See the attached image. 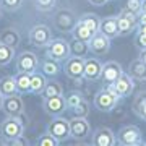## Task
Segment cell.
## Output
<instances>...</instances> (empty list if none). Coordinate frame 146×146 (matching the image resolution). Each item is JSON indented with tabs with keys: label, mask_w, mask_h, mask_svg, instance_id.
<instances>
[{
	"label": "cell",
	"mask_w": 146,
	"mask_h": 146,
	"mask_svg": "<svg viewBox=\"0 0 146 146\" xmlns=\"http://www.w3.org/2000/svg\"><path fill=\"white\" fill-rule=\"evenodd\" d=\"M99 33L107 36L112 41L115 37H119V25H117V16H104L101 18L99 23Z\"/></svg>",
	"instance_id": "ac0fdd59"
},
{
	"label": "cell",
	"mask_w": 146,
	"mask_h": 146,
	"mask_svg": "<svg viewBox=\"0 0 146 146\" xmlns=\"http://www.w3.org/2000/svg\"><path fill=\"white\" fill-rule=\"evenodd\" d=\"M70 133L73 140H84L86 136L91 135V123L86 120V117H72Z\"/></svg>",
	"instance_id": "4fadbf2b"
},
{
	"label": "cell",
	"mask_w": 146,
	"mask_h": 146,
	"mask_svg": "<svg viewBox=\"0 0 146 146\" xmlns=\"http://www.w3.org/2000/svg\"><path fill=\"white\" fill-rule=\"evenodd\" d=\"M28 125V117L23 112L21 115L16 117H7L2 123H0V136L7 141V145L10 143L13 138L20 136L25 133V128Z\"/></svg>",
	"instance_id": "6da1fadb"
},
{
	"label": "cell",
	"mask_w": 146,
	"mask_h": 146,
	"mask_svg": "<svg viewBox=\"0 0 146 146\" xmlns=\"http://www.w3.org/2000/svg\"><path fill=\"white\" fill-rule=\"evenodd\" d=\"M125 8L136 15L141 13V0H125Z\"/></svg>",
	"instance_id": "8d00e7d4"
},
{
	"label": "cell",
	"mask_w": 146,
	"mask_h": 146,
	"mask_svg": "<svg viewBox=\"0 0 146 146\" xmlns=\"http://www.w3.org/2000/svg\"><path fill=\"white\" fill-rule=\"evenodd\" d=\"M54 39L52 36V29L47 26V25H34L28 33V41L29 44H33L34 47H47L49 42Z\"/></svg>",
	"instance_id": "277c9868"
},
{
	"label": "cell",
	"mask_w": 146,
	"mask_h": 146,
	"mask_svg": "<svg viewBox=\"0 0 146 146\" xmlns=\"http://www.w3.org/2000/svg\"><path fill=\"white\" fill-rule=\"evenodd\" d=\"M42 109L47 115L50 117H58L63 115L67 110V102H65V96H50V98H44L42 99Z\"/></svg>",
	"instance_id": "9c48e42d"
},
{
	"label": "cell",
	"mask_w": 146,
	"mask_h": 146,
	"mask_svg": "<svg viewBox=\"0 0 146 146\" xmlns=\"http://www.w3.org/2000/svg\"><path fill=\"white\" fill-rule=\"evenodd\" d=\"M89 145L93 146H114L117 145V136L109 127H99L91 133Z\"/></svg>",
	"instance_id": "30bf717a"
},
{
	"label": "cell",
	"mask_w": 146,
	"mask_h": 146,
	"mask_svg": "<svg viewBox=\"0 0 146 146\" xmlns=\"http://www.w3.org/2000/svg\"><path fill=\"white\" fill-rule=\"evenodd\" d=\"M123 72V68L120 65L119 62H115V60H109V62H106L102 65V73H101V81L104 84L107 83H114L115 80L119 78L120 75Z\"/></svg>",
	"instance_id": "e0dca14e"
},
{
	"label": "cell",
	"mask_w": 146,
	"mask_h": 146,
	"mask_svg": "<svg viewBox=\"0 0 146 146\" xmlns=\"http://www.w3.org/2000/svg\"><path fill=\"white\" fill-rule=\"evenodd\" d=\"M0 93H2L3 98L18 93L15 76H11V75H5V76H2V78H0Z\"/></svg>",
	"instance_id": "603a6c76"
},
{
	"label": "cell",
	"mask_w": 146,
	"mask_h": 146,
	"mask_svg": "<svg viewBox=\"0 0 146 146\" xmlns=\"http://www.w3.org/2000/svg\"><path fill=\"white\" fill-rule=\"evenodd\" d=\"M16 72H26V73H34L39 67V58L34 52L25 50L16 57Z\"/></svg>",
	"instance_id": "7c38bea8"
},
{
	"label": "cell",
	"mask_w": 146,
	"mask_h": 146,
	"mask_svg": "<svg viewBox=\"0 0 146 146\" xmlns=\"http://www.w3.org/2000/svg\"><path fill=\"white\" fill-rule=\"evenodd\" d=\"M68 44H70V55L86 58V55H88V52H89L88 42L80 41V39H75V37H73L72 41H68Z\"/></svg>",
	"instance_id": "cb8c5ba5"
},
{
	"label": "cell",
	"mask_w": 146,
	"mask_h": 146,
	"mask_svg": "<svg viewBox=\"0 0 146 146\" xmlns=\"http://www.w3.org/2000/svg\"><path fill=\"white\" fill-rule=\"evenodd\" d=\"M114 86H115L117 94L120 96V99H122V98H128V96H131V93L135 91V80L131 78L128 73L122 72V75L114 81Z\"/></svg>",
	"instance_id": "2e32d148"
},
{
	"label": "cell",
	"mask_w": 146,
	"mask_h": 146,
	"mask_svg": "<svg viewBox=\"0 0 146 146\" xmlns=\"http://www.w3.org/2000/svg\"><path fill=\"white\" fill-rule=\"evenodd\" d=\"M89 110H91V109H89L88 101L83 99L78 106H75V107L72 109V115H73V117H88Z\"/></svg>",
	"instance_id": "d590c367"
},
{
	"label": "cell",
	"mask_w": 146,
	"mask_h": 146,
	"mask_svg": "<svg viewBox=\"0 0 146 146\" xmlns=\"http://www.w3.org/2000/svg\"><path fill=\"white\" fill-rule=\"evenodd\" d=\"M119 99H120L119 96H115L110 91H107L106 88H102L96 93L93 102H94V107L98 110H101V112H112L115 109L117 102H119Z\"/></svg>",
	"instance_id": "ba28073f"
},
{
	"label": "cell",
	"mask_w": 146,
	"mask_h": 146,
	"mask_svg": "<svg viewBox=\"0 0 146 146\" xmlns=\"http://www.w3.org/2000/svg\"><path fill=\"white\" fill-rule=\"evenodd\" d=\"M78 21V16L75 15L70 8H60L54 15V26L60 33H72L75 25Z\"/></svg>",
	"instance_id": "52a82bcc"
},
{
	"label": "cell",
	"mask_w": 146,
	"mask_h": 146,
	"mask_svg": "<svg viewBox=\"0 0 146 146\" xmlns=\"http://www.w3.org/2000/svg\"><path fill=\"white\" fill-rule=\"evenodd\" d=\"M2 110L7 117H16V115H21L25 112V101L21 98L20 93L11 94V96H7L3 99V106H2Z\"/></svg>",
	"instance_id": "8fae6325"
},
{
	"label": "cell",
	"mask_w": 146,
	"mask_h": 146,
	"mask_svg": "<svg viewBox=\"0 0 146 146\" xmlns=\"http://www.w3.org/2000/svg\"><path fill=\"white\" fill-rule=\"evenodd\" d=\"M0 145H7V141L3 140V138H2V136H0Z\"/></svg>",
	"instance_id": "bcb514c9"
},
{
	"label": "cell",
	"mask_w": 146,
	"mask_h": 146,
	"mask_svg": "<svg viewBox=\"0 0 146 146\" xmlns=\"http://www.w3.org/2000/svg\"><path fill=\"white\" fill-rule=\"evenodd\" d=\"M46 84H47V76L42 72H37L36 70L34 73H31V89H29V93L42 94Z\"/></svg>",
	"instance_id": "7402d4cb"
},
{
	"label": "cell",
	"mask_w": 146,
	"mask_h": 146,
	"mask_svg": "<svg viewBox=\"0 0 146 146\" xmlns=\"http://www.w3.org/2000/svg\"><path fill=\"white\" fill-rule=\"evenodd\" d=\"M39 65H41V72L46 75L47 78H57L60 75V72H62L60 62L54 60V58H49V57H46Z\"/></svg>",
	"instance_id": "ffe728a7"
},
{
	"label": "cell",
	"mask_w": 146,
	"mask_h": 146,
	"mask_svg": "<svg viewBox=\"0 0 146 146\" xmlns=\"http://www.w3.org/2000/svg\"><path fill=\"white\" fill-rule=\"evenodd\" d=\"M63 94V86L57 81H47L46 88L42 91L44 98H50V96H62Z\"/></svg>",
	"instance_id": "4dcf8cb0"
},
{
	"label": "cell",
	"mask_w": 146,
	"mask_h": 146,
	"mask_svg": "<svg viewBox=\"0 0 146 146\" xmlns=\"http://www.w3.org/2000/svg\"><path fill=\"white\" fill-rule=\"evenodd\" d=\"M140 58L146 63V49H141V50H140Z\"/></svg>",
	"instance_id": "7bdbcfd3"
},
{
	"label": "cell",
	"mask_w": 146,
	"mask_h": 146,
	"mask_svg": "<svg viewBox=\"0 0 146 146\" xmlns=\"http://www.w3.org/2000/svg\"><path fill=\"white\" fill-rule=\"evenodd\" d=\"M15 81H16V88H18V93L20 94L29 93V89H31V73L16 72Z\"/></svg>",
	"instance_id": "d4e9b609"
},
{
	"label": "cell",
	"mask_w": 146,
	"mask_h": 146,
	"mask_svg": "<svg viewBox=\"0 0 146 146\" xmlns=\"http://www.w3.org/2000/svg\"><path fill=\"white\" fill-rule=\"evenodd\" d=\"M117 136V145L122 146H138L145 145V141L141 138V130L136 125H123L120 127V130L115 133Z\"/></svg>",
	"instance_id": "7a4b0ae2"
},
{
	"label": "cell",
	"mask_w": 146,
	"mask_h": 146,
	"mask_svg": "<svg viewBox=\"0 0 146 146\" xmlns=\"http://www.w3.org/2000/svg\"><path fill=\"white\" fill-rule=\"evenodd\" d=\"M141 13H146V0H141Z\"/></svg>",
	"instance_id": "ee69618b"
},
{
	"label": "cell",
	"mask_w": 146,
	"mask_h": 146,
	"mask_svg": "<svg viewBox=\"0 0 146 146\" xmlns=\"http://www.w3.org/2000/svg\"><path fill=\"white\" fill-rule=\"evenodd\" d=\"M0 42H3V44H7V46L16 49V47L20 46V42H21V36L15 28H5L3 31L0 33Z\"/></svg>",
	"instance_id": "44dd1931"
},
{
	"label": "cell",
	"mask_w": 146,
	"mask_h": 146,
	"mask_svg": "<svg viewBox=\"0 0 146 146\" xmlns=\"http://www.w3.org/2000/svg\"><path fill=\"white\" fill-rule=\"evenodd\" d=\"M8 145H11V146H21V145L28 146V145H31V141L28 140V138H25V135H20V136H16V138H13Z\"/></svg>",
	"instance_id": "f35d334b"
},
{
	"label": "cell",
	"mask_w": 146,
	"mask_h": 146,
	"mask_svg": "<svg viewBox=\"0 0 146 146\" xmlns=\"http://www.w3.org/2000/svg\"><path fill=\"white\" fill-rule=\"evenodd\" d=\"M46 57L54 58L57 62H65L70 57V44L67 39L62 37H55L49 42V46L46 47Z\"/></svg>",
	"instance_id": "5b68a950"
},
{
	"label": "cell",
	"mask_w": 146,
	"mask_h": 146,
	"mask_svg": "<svg viewBox=\"0 0 146 146\" xmlns=\"http://www.w3.org/2000/svg\"><path fill=\"white\" fill-rule=\"evenodd\" d=\"M131 109H133V114L138 115L140 119H143L146 122V91L140 93L135 99H133Z\"/></svg>",
	"instance_id": "4316f807"
},
{
	"label": "cell",
	"mask_w": 146,
	"mask_h": 146,
	"mask_svg": "<svg viewBox=\"0 0 146 146\" xmlns=\"http://www.w3.org/2000/svg\"><path fill=\"white\" fill-rule=\"evenodd\" d=\"M78 21H81L84 26L88 28L89 31L93 33H98L99 31V23H101V18L96 13H83L81 16H78Z\"/></svg>",
	"instance_id": "83f0119b"
},
{
	"label": "cell",
	"mask_w": 146,
	"mask_h": 146,
	"mask_svg": "<svg viewBox=\"0 0 146 146\" xmlns=\"http://www.w3.org/2000/svg\"><path fill=\"white\" fill-rule=\"evenodd\" d=\"M102 65L99 58L96 57H88L84 58V72H83V80L86 81H98L101 78V73H102Z\"/></svg>",
	"instance_id": "9a60e30c"
},
{
	"label": "cell",
	"mask_w": 146,
	"mask_h": 146,
	"mask_svg": "<svg viewBox=\"0 0 146 146\" xmlns=\"http://www.w3.org/2000/svg\"><path fill=\"white\" fill-rule=\"evenodd\" d=\"M3 99H5V98L2 96V93H0V110H2V106H3Z\"/></svg>",
	"instance_id": "f6af8a7d"
},
{
	"label": "cell",
	"mask_w": 146,
	"mask_h": 146,
	"mask_svg": "<svg viewBox=\"0 0 146 146\" xmlns=\"http://www.w3.org/2000/svg\"><path fill=\"white\" fill-rule=\"evenodd\" d=\"M72 36L75 37V39L88 42L89 39H91V36H93V33L89 31L81 21H76V25H75V28H73V31H72Z\"/></svg>",
	"instance_id": "f1b7e54d"
},
{
	"label": "cell",
	"mask_w": 146,
	"mask_h": 146,
	"mask_svg": "<svg viewBox=\"0 0 146 146\" xmlns=\"http://www.w3.org/2000/svg\"><path fill=\"white\" fill-rule=\"evenodd\" d=\"M2 16H3V10L0 8V20H2Z\"/></svg>",
	"instance_id": "7dc6e473"
},
{
	"label": "cell",
	"mask_w": 146,
	"mask_h": 146,
	"mask_svg": "<svg viewBox=\"0 0 146 146\" xmlns=\"http://www.w3.org/2000/svg\"><path fill=\"white\" fill-rule=\"evenodd\" d=\"M62 72L65 73L67 78L73 80L76 84H81V81H83V72H84V58L70 55L65 60V63H63Z\"/></svg>",
	"instance_id": "8992f818"
},
{
	"label": "cell",
	"mask_w": 146,
	"mask_h": 146,
	"mask_svg": "<svg viewBox=\"0 0 146 146\" xmlns=\"http://www.w3.org/2000/svg\"><path fill=\"white\" fill-rule=\"evenodd\" d=\"M110 39L107 36H104L102 33H94L91 39L88 41L89 52H93L94 55H106L110 50Z\"/></svg>",
	"instance_id": "5bb4252c"
},
{
	"label": "cell",
	"mask_w": 146,
	"mask_h": 146,
	"mask_svg": "<svg viewBox=\"0 0 146 146\" xmlns=\"http://www.w3.org/2000/svg\"><path fill=\"white\" fill-rule=\"evenodd\" d=\"M119 16H123V18H128V20L138 23V15L133 13V11H130V10H127V8H122V10L119 11Z\"/></svg>",
	"instance_id": "ab89813d"
},
{
	"label": "cell",
	"mask_w": 146,
	"mask_h": 146,
	"mask_svg": "<svg viewBox=\"0 0 146 146\" xmlns=\"http://www.w3.org/2000/svg\"><path fill=\"white\" fill-rule=\"evenodd\" d=\"M128 75L135 81H146V63L140 57L131 60L128 67Z\"/></svg>",
	"instance_id": "d6986e66"
},
{
	"label": "cell",
	"mask_w": 146,
	"mask_h": 146,
	"mask_svg": "<svg viewBox=\"0 0 146 146\" xmlns=\"http://www.w3.org/2000/svg\"><path fill=\"white\" fill-rule=\"evenodd\" d=\"M36 145L37 146H58L60 145V141H58L55 136L50 135L49 131H46V133L39 135V138L36 140Z\"/></svg>",
	"instance_id": "e575fe53"
},
{
	"label": "cell",
	"mask_w": 146,
	"mask_h": 146,
	"mask_svg": "<svg viewBox=\"0 0 146 146\" xmlns=\"http://www.w3.org/2000/svg\"><path fill=\"white\" fill-rule=\"evenodd\" d=\"M84 99V94L81 91H70L65 96V102H67V110H72L75 106H78Z\"/></svg>",
	"instance_id": "1f68e13d"
},
{
	"label": "cell",
	"mask_w": 146,
	"mask_h": 146,
	"mask_svg": "<svg viewBox=\"0 0 146 146\" xmlns=\"http://www.w3.org/2000/svg\"><path fill=\"white\" fill-rule=\"evenodd\" d=\"M135 46L138 47V49H146V34L145 33H141V31H138L135 34Z\"/></svg>",
	"instance_id": "74e56055"
},
{
	"label": "cell",
	"mask_w": 146,
	"mask_h": 146,
	"mask_svg": "<svg viewBox=\"0 0 146 146\" xmlns=\"http://www.w3.org/2000/svg\"><path fill=\"white\" fill-rule=\"evenodd\" d=\"M23 2L25 0H0V8L3 11L13 13V11L20 10L21 7H23Z\"/></svg>",
	"instance_id": "d6a6232c"
},
{
	"label": "cell",
	"mask_w": 146,
	"mask_h": 146,
	"mask_svg": "<svg viewBox=\"0 0 146 146\" xmlns=\"http://www.w3.org/2000/svg\"><path fill=\"white\" fill-rule=\"evenodd\" d=\"M15 58V49L0 42V67H5Z\"/></svg>",
	"instance_id": "f546056e"
},
{
	"label": "cell",
	"mask_w": 146,
	"mask_h": 146,
	"mask_svg": "<svg viewBox=\"0 0 146 146\" xmlns=\"http://www.w3.org/2000/svg\"><path fill=\"white\" fill-rule=\"evenodd\" d=\"M89 5H93V7H102V5H106L109 0H86Z\"/></svg>",
	"instance_id": "60d3db41"
},
{
	"label": "cell",
	"mask_w": 146,
	"mask_h": 146,
	"mask_svg": "<svg viewBox=\"0 0 146 146\" xmlns=\"http://www.w3.org/2000/svg\"><path fill=\"white\" fill-rule=\"evenodd\" d=\"M136 29L146 34V23H138V28H136Z\"/></svg>",
	"instance_id": "b9f144b4"
},
{
	"label": "cell",
	"mask_w": 146,
	"mask_h": 146,
	"mask_svg": "<svg viewBox=\"0 0 146 146\" xmlns=\"http://www.w3.org/2000/svg\"><path fill=\"white\" fill-rule=\"evenodd\" d=\"M117 25H119V36H122V37L131 34L138 28L136 21H131L128 18H123V16H119V15H117Z\"/></svg>",
	"instance_id": "484cf974"
},
{
	"label": "cell",
	"mask_w": 146,
	"mask_h": 146,
	"mask_svg": "<svg viewBox=\"0 0 146 146\" xmlns=\"http://www.w3.org/2000/svg\"><path fill=\"white\" fill-rule=\"evenodd\" d=\"M47 131L52 136H55L60 143H65L72 138V133H70V120L65 119L63 115H58V117H52V120L47 123Z\"/></svg>",
	"instance_id": "3957f363"
},
{
	"label": "cell",
	"mask_w": 146,
	"mask_h": 146,
	"mask_svg": "<svg viewBox=\"0 0 146 146\" xmlns=\"http://www.w3.org/2000/svg\"><path fill=\"white\" fill-rule=\"evenodd\" d=\"M57 5V0H34V7L41 13H49Z\"/></svg>",
	"instance_id": "836d02e7"
}]
</instances>
